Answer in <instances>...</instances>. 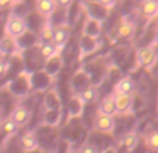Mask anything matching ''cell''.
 <instances>
[{
    "label": "cell",
    "instance_id": "obj_1",
    "mask_svg": "<svg viewBox=\"0 0 158 153\" xmlns=\"http://www.w3.org/2000/svg\"><path fill=\"white\" fill-rule=\"evenodd\" d=\"M27 31H28V25L24 18L17 14L9 15V18L6 21V25H4V35H9L11 38L18 39L23 35H25Z\"/></svg>",
    "mask_w": 158,
    "mask_h": 153
},
{
    "label": "cell",
    "instance_id": "obj_2",
    "mask_svg": "<svg viewBox=\"0 0 158 153\" xmlns=\"http://www.w3.org/2000/svg\"><path fill=\"white\" fill-rule=\"evenodd\" d=\"M157 52H155L154 46L148 45V46L140 47L137 50L136 54V60H137V67H146V68H151L154 67V64L157 63Z\"/></svg>",
    "mask_w": 158,
    "mask_h": 153
},
{
    "label": "cell",
    "instance_id": "obj_3",
    "mask_svg": "<svg viewBox=\"0 0 158 153\" xmlns=\"http://www.w3.org/2000/svg\"><path fill=\"white\" fill-rule=\"evenodd\" d=\"M116 114H130L133 112V93H114Z\"/></svg>",
    "mask_w": 158,
    "mask_h": 153
},
{
    "label": "cell",
    "instance_id": "obj_4",
    "mask_svg": "<svg viewBox=\"0 0 158 153\" xmlns=\"http://www.w3.org/2000/svg\"><path fill=\"white\" fill-rule=\"evenodd\" d=\"M94 127L95 130L99 132H105V134H110L115 131V127H116V121H115L114 116L109 114H102L98 113L94 121Z\"/></svg>",
    "mask_w": 158,
    "mask_h": 153
},
{
    "label": "cell",
    "instance_id": "obj_5",
    "mask_svg": "<svg viewBox=\"0 0 158 153\" xmlns=\"http://www.w3.org/2000/svg\"><path fill=\"white\" fill-rule=\"evenodd\" d=\"M56 0H36L35 9L41 17L45 18V21H49L56 10Z\"/></svg>",
    "mask_w": 158,
    "mask_h": 153
},
{
    "label": "cell",
    "instance_id": "obj_6",
    "mask_svg": "<svg viewBox=\"0 0 158 153\" xmlns=\"http://www.w3.org/2000/svg\"><path fill=\"white\" fill-rule=\"evenodd\" d=\"M10 118H13L18 125L23 127V125H25V124L30 121L31 110L28 109L27 106H24V104H18V106H15L14 109H13L11 114H10Z\"/></svg>",
    "mask_w": 158,
    "mask_h": 153
},
{
    "label": "cell",
    "instance_id": "obj_7",
    "mask_svg": "<svg viewBox=\"0 0 158 153\" xmlns=\"http://www.w3.org/2000/svg\"><path fill=\"white\" fill-rule=\"evenodd\" d=\"M17 49H18V43H17V39L15 38L4 35L3 39L0 41V54H2V56H7V54L15 53Z\"/></svg>",
    "mask_w": 158,
    "mask_h": 153
},
{
    "label": "cell",
    "instance_id": "obj_8",
    "mask_svg": "<svg viewBox=\"0 0 158 153\" xmlns=\"http://www.w3.org/2000/svg\"><path fill=\"white\" fill-rule=\"evenodd\" d=\"M98 113L109 114V116L116 114V104H115V95L114 93L106 95V96L101 100L99 107H98Z\"/></svg>",
    "mask_w": 158,
    "mask_h": 153
},
{
    "label": "cell",
    "instance_id": "obj_9",
    "mask_svg": "<svg viewBox=\"0 0 158 153\" xmlns=\"http://www.w3.org/2000/svg\"><path fill=\"white\" fill-rule=\"evenodd\" d=\"M70 36V31L66 25H59V27H55V33H53V39H52V43L57 47H63L64 43L67 42Z\"/></svg>",
    "mask_w": 158,
    "mask_h": 153
},
{
    "label": "cell",
    "instance_id": "obj_10",
    "mask_svg": "<svg viewBox=\"0 0 158 153\" xmlns=\"http://www.w3.org/2000/svg\"><path fill=\"white\" fill-rule=\"evenodd\" d=\"M20 143L24 152H32L38 147V139L32 132H27L20 138Z\"/></svg>",
    "mask_w": 158,
    "mask_h": 153
},
{
    "label": "cell",
    "instance_id": "obj_11",
    "mask_svg": "<svg viewBox=\"0 0 158 153\" xmlns=\"http://www.w3.org/2000/svg\"><path fill=\"white\" fill-rule=\"evenodd\" d=\"M134 82L130 76H123L122 80L115 85L114 93H133Z\"/></svg>",
    "mask_w": 158,
    "mask_h": 153
},
{
    "label": "cell",
    "instance_id": "obj_12",
    "mask_svg": "<svg viewBox=\"0 0 158 153\" xmlns=\"http://www.w3.org/2000/svg\"><path fill=\"white\" fill-rule=\"evenodd\" d=\"M141 11H143V15L147 18V20H152L154 17H157L158 0H144Z\"/></svg>",
    "mask_w": 158,
    "mask_h": 153
},
{
    "label": "cell",
    "instance_id": "obj_13",
    "mask_svg": "<svg viewBox=\"0 0 158 153\" xmlns=\"http://www.w3.org/2000/svg\"><path fill=\"white\" fill-rule=\"evenodd\" d=\"M57 49H60V47L55 46L52 42H45V43H42L41 47H39V54H41L42 59H45L46 61H49L52 57L56 56V50Z\"/></svg>",
    "mask_w": 158,
    "mask_h": 153
},
{
    "label": "cell",
    "instance_id": "obj_14",
    "mask_svg": "<svg viewBox=\"0 0 158 153\" xmlns=\"http://www.w3.org/2000/svg\"><path fill=\"white\" fill-rule=\"evenodd\" d=\"M78 96L81 97L84 103H94L97 99H98V91H97L94 86H87L85 89L78 93Z\"/></svg>",
    "mask_w": 158,
    "mask_h": 153
},
{
    "label": "cell",
    "instance_id": "obj_15",
    "mask_svg": "<svg viewBox=\"0 0 158 153\" xmlns=\"http://www.w3.org/2000/svg\"><path fill=\"white\" fill-rule=\"evenodd\" d=\"M137 142H139V135L136 131H129L122 139V143L129 152L134 150V147L137 146Z\"/></svg>",
    "mask_w": 158,
    "mask_h": 153
},
{
    "label": "cell",
    "instance_id": "obj_16",
    "mask_svg": "<svg viewBox=\"0 0 158 153\" xmlns=\"http://www.w3.org/2000/svg\"><path fill=\"white\" fill-rule=\"evenodd\" d=\"M18 128H20V125L10 117L7 118V120H3L0 123V130L3 131L6 135H14V134H17Z\"/></svg>",
    "mask_w": 158,
    "mask_h": 153
},
{
    "label": "cell",
    "instance_id": "obj_17",
    "mask_svg": "<svg viewBox=\"0 0 158 153\" xmlns=\"http://www.w3.org/2000/svg\"><path fill=\"white\" fill-rule=\"evenodd\" d=\"M134 33V25L133 22H129V21H123L122 24L118 28V36L123 39H129L131 38Z\"/></svg>",
    "mask_w": 158,
    "mask_h": 153
},
{
    "label": "cell",
    "instance_id": "obj_18",
    "mask_svg": "<svg viewBox=\"0 0 158 153\" xmlns=\"http://www.w3.org/2000/svg\"><path fill=\"white\" fill-rule=\"evenodd\" d=\"M53 33H55V27H52L49 21H46L45 25L42 27L41 32H39V39L42 41V43H45V42H52Z\"/></svg>",
    "mask_w": 158,
    "mask_h": 153
},
{
    "label": "cell",
    "instance_id": "obj_19",
    "mask_svg": "<svg viewBox=\"0 0 158 153\" xmlns=\"http://www.w3.org/2000/svg\"><path fill=\"white\" fill-rule=\"evenodd\" d=\"M146 145L150 150L152 152H158V131H151L148 135L146 136Z\"/></svg>",
    "mask_w": 158,
    "mask_h": 153
},
{
    "label": "cell",
    "instance_id": "obj_20",
    "mask_svg": "<svg viewBox=\"0 0 158 153\" xmlns=\"http://www.w3.org/2000/svg\"><path fill=\"white\" fill-rule=\"evenodd\" d=\"M73 3L74 0H56V6L62 10H69Z\"/></svg>",
    "mask_w": 158,
    "mask_h": 153
},
{
    "label": "cell",
    "instance_id": "obj_21",
    "mask_svg": "<svg viewBox=\"0 0 158 153\" xmlns=\"http://www.w3.org/2000/svg\"><path fill=\"white\" fill-rule=\"evenodd\" d=\"M78 153H98V149L94 145H83L78 150Z\"/></svg>",
    "mask_w": 158,
    "mask_h": 153
},
{
    "label": "cell",
    "instance_id": "obj_22",
    "mask_svg": "<svg viewBox=\"0 0 158 153\" xmlns=\"http://www.w3.org/2000/svg\"><path fill=\"white\" fill-rule=\"evenodd\" d=\"M101 6H104L105 9H112V7L115 6V3H116V0H97Z\"/></svg>",
    "mask_w": 158,
    "mask_h": 153
},
{
    "label": "cell",
    "instance_id": "obj_23",
    "mask_svg": "<svg viewBox=\"0 0 158 153\" xmlns=\"http://www.w3.org/2000/svg\"><path fill=\"white\" fill-rule=\"evenodd\" d=\"M13 4L11 0H0V10H6L7 7H10Z\"/></svg>",
    "mask_w": 158,
    "mask_h": 153
},
{
    "label": "cell",
    "instance_id": "obj_24",
    "mask_svg": "<svg viewBox=\"0 0 158 153\" xmlns=\"http://www.w3.org/2000/svg\"><path fill=\"white\" fill-rule=\"evenodd\" d=\"M6 71H7V65H6V63H4L3 60H0V76L4 75V74H6Z\"/></svg>",
    "mask_w": 158,
    "mask_h": 153
},
{
    "label": "cell",
    "instance_id": "obj_25",
    "mask_svg": "<svg viewBox=\"0 0 158 153\" xmlns=\"http://www.w3.org/2000/svg\"><path fill=\"white\" fill-rule=\"evenodd\" d=\"M150 45H151V46H158V31H157V33H155V36H154V39H152V42H151V43H150Z\"/></svg>",
    "mask_w": 158,
    "mask_h": 153
},
{
    "label": "cell",
    "instance_id": "obj_26",
    "mask_svg": "<svg viewBox=\"0 0 158 153\" xmlns=\"http://www.w3.org/2000/svg\"><path fill=\"white\" fill-rule=\"evenodd\" d=\"M11 2H13V4L15 6V4H21L23 2H24V0H11Z\"/></svg>",
    "mask_w": 158,
    "mask_h": 153
},
{
    "label": "cell",
    "instance_id": "obj_27",
    "mask_svg": "<svg viewBox=\"0 0 158 153\" xmlns=\"http://www.w3.org/2000/svg\"><path fill=\"white\" fill-rule=\"evenodd\" d=\"M2 117H3V107H0V120H2Z\"/></svg>",
    "mask_w": 158,
    "mask_h": 153
},
{
    "label": "cell",
    "instance_id": "obj_28",
    "mask_svg": "<svg viewBox=\"0 0 158 153\" xmlns=\"http://www.w3.org/2000/svg\"><path fill=\"white\" fill-rule=\"evenodd\" d=\"M157 18H158V13H157Z\"/></svg>",
    "mask_w": 158,
    "mask_h": 153
}]
</instances>
